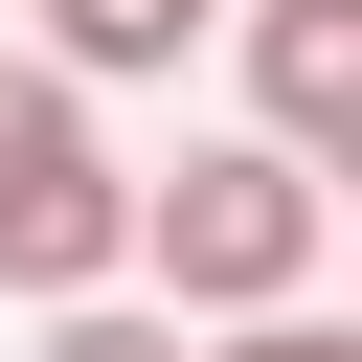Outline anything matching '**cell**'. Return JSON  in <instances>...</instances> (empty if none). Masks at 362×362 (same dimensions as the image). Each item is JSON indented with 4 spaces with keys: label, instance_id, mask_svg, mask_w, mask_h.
I'll use <instances>...</instances> for the list:
<instances>
[{
    "label": "cell",
    "instance_id": "obj_1",
    "mask_svg": "<svg viewBox=\"0 0 362 362\" xmlns=\"http://www.w3.org/2000/svg\"><path fill=\"white\" fill-rule=\"evenodd\" d=\"M317 249H339V181H294L272 136H181L158 181H136V317H317Z\"/></svg>",
    "mask_w": 362,
    "mask_h": 362
},
{
    "label": "cell",
    "instance_id": "obj_2",
    "mask_svg": "<svg viewBox=\"0 0 362 362\" xmlns=\"http://www.w3.org/2000/svg\"><path fill=\"white\" fill-rule=\"evenodd\" d=\"M113 272H136V158L90 136V90L0 68V294L68 317V294H113Z\"/></svg>",
    "mask_w": 362,
    "mask_h": 362
},
{
    "label": "cell",
    "instance_id": "obj_3",
    "mask_svg": "<svg viewBox=\"0 0 362 362\" xmlns=\"http://www.w3.org/2000/svg\"><path fill=\"white\" fill-rule=\"evenodd\" d=\"M226 45H249V136L294 181H339L362 158V0H226Z\"/></svg>",
    "mask_w": 362,
    "mask_h": 362
},
{
    "label": "cell",
    "instance_id": "obj_4",
    "mask_svg": "<svg viewBox=\"0 0 362 362\" xmlns=\"http://www.w3.org/2000/svg\"><path fill=\"white\" fill-rule=\"evenodd\" d=\"M23 23H45V90H136V68L226 45V0H23Z\"/></svg>",
    "mask_w": 362,
    "mask_h": 362
},
{
    "label": "cell",
    "instance_id": "obj_5",
    "mask_svg": "<svg viewBox=\"0 0 362 362\" xmlns=\"http://www.w3.org/2000/svg\"><path fill=\"white\" fill-rule=\"evenodd\" d=\"M45 362H181V317H136V294H68V317H45Z\"/></svg>",
    "mask_w": 362,
    "mask_h": 362
},
{
    "label": "cell",
    "instance_id": "obj_6",
    "mask_svg": "<svg viewBox=\"0 0 362 362\" xmlns=\"http://www.w3.org/2000/svg\"><path fill=\"white\" fill-rule=\"evenodd\" d=\"M181 362H362L339 317H226V339H181Z\"/></svg>",
    "mask_w": 362,
    "mask_h": 362
}]
</instances>
